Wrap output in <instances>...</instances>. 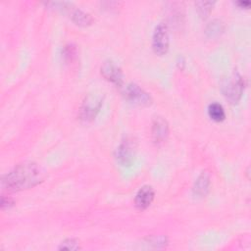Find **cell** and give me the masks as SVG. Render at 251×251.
Masks as SVG:
<instances>
[{"label": "cell", "mask_w": 251, "mask_h": 251, "mask_svg": "<svg viewBox=\"0 0 251 251\" xmlns=\"http://www.w3.org/2000/svg\"><path fill=\"white\" fill-rule=\"evenodd\" d=\"M44 173L33 162H25L16 166L2 178V185L9 191H18L34 187L43 181Z\"/></svg>", "instance_id": "1"}, {"label": "cell", "mask_w": 251, "mask_h": 251, "mask_svg": "<svg viewBox=\"0 0 251 251\" xmlns=\"http://www.w3.org/2000/svg\"><path fill=\"white\" fill-rule=\"evenodd\" d=\"M244 86L245 83L242 76L237 72H233L229 76L223 79L221 89L226 100L236 104L242 96Z\"/></svg>", "instance_id": "2"}, {"label": "cell", "mask_w": 251, "mask_h": 251, "mask_svg": "<svg viewBox=\"0 0 251 251\" xmlns=\"http://www.w3.org/2000/svg\"><path fill=\"white\" fill-rule=\"evenodd\" d=\"M46 6H50L56 10H61L65 13H68L73 22L77 25L86 26L92 23V17L90 14L78 9L77 7H75L70 2H48L46 3Z\"/></svg>", "instance_id": "3"}, {"label": "cell", "mask_w": 251, "mask_h": 251, "mask_svg": "<svg viewBox=\"0 0 251 251\" xmlns=\"http://www.w3.org/2000/svg\"><path fill=\"white\" fill-rule=\"evenodd\" d=\"M103 104V97L100 94H88L82 101L78 117L84 123L92 122L99 113Z\"/></svg>", "instance_id": "4"}, {"label": "cell", "mask_w": 251, "mask_h": 251, "mask_svg": "<svg viewBox=\"0 0 251 251\" xmlns=\"http://www.w3.org/2000/svg\"><path fill=\"white\" fill-rule=\"evenodd\" d=\"M123 94L125 98L138 106H149L152 104V97L147 93L145 90H143L139 85L136 83H128L124 87Z\"/></svg>", "instance_id": "5"}, {"label": "cell", "mask_w": 251, "mask_h": 251, "mask_svg": "<svg viewBox=\"0 0 251 251\" xmlns=\"http://www.w3.org/2000/svg\"><path fill=\"white\" fill-rule=\"evenodd\" d=\"M169 32L168 26L164 23L156 25L152 36V49L155 54L162 56L169 50Z\"/></svg>", "instance_id": "6"}, {"label": "cell", "mask_w": 251, "mask_h": 251, "mask_svg": "<svg viewBox=\"0 0 251 251\" xmlns=\"http://www.w3.org/2000/svg\"><path fill=\"white\" fill-rule=\"evenodd\" d=\"M115 157L117 162L123 167H129L134 162L135 158V146L133 142L126 138L118 146Z\"/></svg>", "instance_id": "7"}, {"label": "cell", "mask_w": 251, "mask_h": 251, "mask_svg": "<svg viewBox=\"0 0 251 251\" xmlns=\"http://www.w3.org/2000/svg\"><path fill=\"white\" fill-rule=\"evenodd\" d=\"M101 75L105 79L111 81L117 86L121 87L124 82V75L119 66H117L113 61H105L101 66Z\"/></svg>", "instance_id": "8"}, {"label": "cell", "mask_w": 251, "mask_h": 251, "mask_svg": "<svg viewBox=\"0 0 251 251\" xmlns=\"http://www.w3.org/2000/svg\"><path fill=\"white\" fill-rule=\"evenodd\" d=\"M151 132L153 142L156 145L163 144L167 140L170 132L168 122L162 117H156L152 123Z\"/></svg>", "instance_id": "9"}, {"label": "cell", "mask_w": 251, "mask_h": 251, "mask_svg": "<svg viewBox=\"0 0 251 251\" xmlns=\"http://www.w3.org/2000/svg\"><path fill=\"white\" fill-rule=\"evenodd\" d=\"M154 195L155 192L152 186L143 185L142 187H140L134 198L136 208L139 210H145L146 208H148L154 199Z\"/></svg>", "instance_id": "10"}, {"label": "cell", "mask_w": 251, "mask_h": 251, "mask_svg": "<svg viewBox=\"0 0 251 251\" xmlns=\"http://www.w3.org/2000/svg\"><path fill=\"white\" fill-rule=\"evenodd\" d=\"M210 176L206 172L202 174L196 179L193 185V193L198 197H205L210 189Z\"/></svg>", "instance_id": "11"}, {"label": "cell", "mask_w": 251, "mask_h": 251, "mask_svg": "<svg viewBox=\"0 0 251 251\" xmlns=\"http://www.w3.org/2000/svg\"><path fill=\"white\" fill-rule=\"evenodd\" d=\"M208 115L215 122H223L226 119L224 107L217 102H213L208 106Z\"/></svg>", "instance_id": "12"}, {"label": "cell", "mask_w": 251, "mask_h": 251, "mask_svg": "<svg viewBox=\"0 0 251 251\" xmlns=\"http://www.w3.org/2000/svg\"><path fill=\"white\" fill-rule=\"evenodd\" d=\"M224 24L220 20H214L206 26V34L209 37H216L224 31Z\"/></svg>", "instance_id": "13"}, {"label": "cell", "mask_w": 251, "mask_h": 251, "mask_svg": "<svg viewBox=\"0 0 251 251\" xmlns=\"http://www.w3.org/2000/svg\"><path fill=\"white\" fill-rule=\"evenodd\" d=\"M215 5V1H197L195 3L196 10L199 16L203 19H206L213 10Z\"/></svg>", "instance_id": "14"}, {"label": "cell", "mask_w": 251, "mask_h": 251, "mask_svg": "<svg viewBox=\"0 0 251 251\" xmlns=\"http://www.w3.org/2000/svg\"><path fill=\"white\" fill-rule=\"evenodd\" d=\"M59 249L60 250H78L80 249V246L77 240L73 238H68L60 244Z\"/></svg>", "instance_id": "15"}, {"label": "cell", "mask_w": 251, "mask_h": 251, "mask_svg": "<svg viewBox=\"0 0 251 251\" xmlns=\"http://www.w3.org/2000/svg\"><path fill=\"white\" fill-rule=\"evenodd\" d=\"M63 56H64L65 60L68 61V62L74 61V59L76 57V49H75V47L74 45H72V44L66 45L64 47Z\"/></svg>", "instance_id": "16"}, {"label": "cell", "mask_w": 251, "mask_h": 251, "mask_svg": "<svg viewBox=\"0 0 251 251\" xmlns=\"http://www.w3.org/2000/svg\"><path fill=\"white\" fill-rule=\"evenodd\" d=\"M148 242L152 245H154L155 247L159 248V247H164L167 243V237L163 236V235H158V236H153L151 238L148 239Z\"/></svg>", "instance_id": "17"}, {"label": "cell", "mask_w": 251, "mask_h": 251, "mask_svg": "<svg viewBox=\"0 0 251 251\" xmlns=\"http://www.w3.org/2000/svg\"><path fill=\"white\" fill-rule=\"evenodd\" d=\"M13 204H14V202L10 197L2 196V198H1V208H2V210L9 209L10 207L13 206Z\"/></svg>", "instance_id": "18"}, {"label": "cell", "mask_w": 251, "mask_h": 251, "mask_svg": "<svg viewBox=\"0 0 251 251\" xmlns=\"http://www.w3.org/2000/svg\"><path fill=\"white\" fill-rule=\"evenodd\" d=\"M235 4L237 6H239V8H245V9L249 8L251 5V3L249 1H238V2H235Z\"/></svg>", "instance_id": "19"}]
</instances>
